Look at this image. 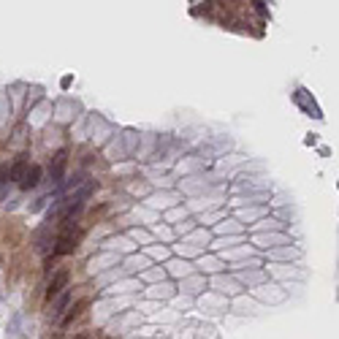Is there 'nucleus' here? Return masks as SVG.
Masks as SVG:
<instances>
[{
	"mask_svg": "<svg viewBox=\"0 0 339 339\" xmlns=\"http://www.w3.org/2000/svg\"><path fill=\"white\" fill-rule=\"evenodd\" d=\"M65 166H68V152H65V149H60V152L52 158V166H49V182H52V187H57L60 182H63Z\"/></svg>",
	"mask_w": 339,
	"mask_h": 339,
	"instance_id": "obj_3",
	"label": "nucleus"
},
{
	"mask_svg": "<svg viewBox=\"0 0 339 339\" xmlns=\"http://www.w3.org/2000/svg\"><path fill=\"white\" fill-rule=\"evenodd\" d=\"M76 239H79V231H76V220H65L63 222V231H60L57 242H54V250L52 255L60 258V255H68V252H73V247H76Z\"/></svg>",
	"mask_w": 339,
	"mask_h": 339,
	"instance_id": "obj_1",
	"label": "nucleus"
},
{
	"mask_svg": "<svg viewBox=\"0 0 339 339\" xmlns=\"http://www.w3.org/2000/svg\"><path fill=\"white\" fill-rule=\"evenodd\" d=\"M68 269H60L57 274L52 277V282H49V288H47V301H52V298H57L60 293L65 291V285H68Z\"/></svg>",
	"mask_w": 339,
	"mask_h": 339,
	"instance_id": "obj_4",
	"label": "nucleus"
},
{
	"mask_svg": "<svg viewBox=\"0 0 339 339\" xmlns=\"http://www.w3.org/2000/svg\"><path fill=\"white\" fill-rule=\"evenodd\" d=\"M84 310V301H76V304H73V310H68V315L63 317V320H60V326H71V323H73V317H79V312Z\"/></svg>",
	"mask_w": 339,
	"mask_h": 339,
	"instance_id": "obj_8",
	"label": "nucleus"
},
{
	"mask_svg": "<svg viewBox=\"0 0 339 339\" xmlns=\"http://www.w3.org/2000/svg\"><path fill=\"white\" fill-rule=\"evenodd\" d=\"M41 176H44V169L33 163V166L27 169V174H24V179L19 182V187H22V190H33V187L41 185Z\"/></svg>",
	"mask_w": 339,
	"mask_h": 339,
	"instance_id": "obj_6",
	"label": "nucleus"
},
{
	"mask_svg": "<svg viewBox=\"0 0 339 339\" xmlns=\"http://www.w3.org/2000/svg\"><path fill=\"white\" fill-rule=\"evenodd\" d=\"M68 304H71V293H65V291H63V293L57 296V301L52 304V310H49V320H52V323H57V326H60L63 315L68 312Z\"/></svg>",
	"mask_w": 339,
	"mask_h": 339,
	"instance_id": "obj_5",
	"label": "nucleus"
},
{
	"mask_svg": "<svg viewBox=\"0 0 339 339\" xmlns=\"http://www.w3.org/2000/svg\"><path fill=\"white\" fill-rule=\"evenodd\" d=\"M76 339H87V337H76Z\"/></svg>",
	"mask_w": 339,
	"mask_h": 339,
	"instance_id": "obj_10",
	"label": "nucleus"
},
{
	"mask_svg": "<svg viewBox=\"0 0 339 339\" xmlns=\"http://www.w3.org/2000/svg\"><path fill=\"white\" fill-rule=\"evenodd\" d=\"M27 169H30V163L24 160V155H22V158H19L17 163H14V169L8 171V176H11L14 182H22V179H24V174H27Z\"/></svg>",
	"mask_w": 339,
	"mask_h": 339,
	"instance_id": "obj_7",
	"label": "nucleus"
},
{
	"mask_svg": "<svg viewBox=\"0 0 339 339\" xmlns=\"http://www.w3.org/2000/svg\"><path fill=\"white\" fill-rule=\"evenodd\" d=\"M293 103H296L298 109L304 111L307 117H315V120H323V111H320V106H317V100L312 98V95L307 93L304 87H298L296 93H293Z\"/></svg>",
	"mask_w": 339,
	"mask_h": 339,
	"instance_id": "obj_2",
	"label": "nucleus"
},
{
	"mask_svg": "<svg viewBox=\"0 0 339 339\" xmlns=\"http://www.w3.org/2000/svg\"><path fill=\"white\" fill-rule=\"evenodd\" d=\"M6 182H8V169L0 171V198H3V193H6Z\"/></svg>",
	"mask_w": 339,
	"mask_h": 339,
	"instance_id": "obj_9",
	"label": "nucleus"
}]
</instances>
